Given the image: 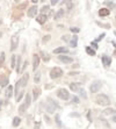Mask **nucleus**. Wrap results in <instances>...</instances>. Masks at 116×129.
<instances>
[{
  "label": "nucleus",
  "mask_w": 116,
  "mask_h": 129,
  "mask_svg": "<svg viewBox=\"0 0 116 129\" xmlns=\"http://www.w3.org/2000/svg\"><path fill=\"white\" fill-rule=\"evenodd\" d=\"M70 88L73 92H79V90L81 88V84H71L70 85Z\"/></svg>",
  "instance_id": "16"
},
{
  "label": "nucleus",
  "mask_w": 116,
  "mask_h": 129,
  "mask_svg": "<svg viewBox=\"0 0 116 129\" xmlns=\"http://www.w3.org/2000/svg\"><path fill=\"white\" fill-rule=\"evenodd\" d=\"M58 59H59L60 62H63V63H66V64L73 62L72 57H68V56H65V55H60V56H58Z\"/></svg>",
  "instance_id": "8"
},
{
  "label": "nucleus",
  "mask_w": 116,
  "mask_h": 129,
  "mask_svg": "<svg viewBox=\"0 0 116 129\" xmlns=\"http://www.w3.org/2000/svg\"><path fill=\"white\" fill-rule=\"evenodd\" d=\"M45 106H47V111L49 112V113H54L55 109L56 108H58V104L57 102H55L52 99H50V98H48L47 99V104H45Z\"/></svg>",
  "instance_id": "3"
},
{
  "label": "nucleus",
  "mask_w": 116,
  "mask_h": 129,
  "mask_svg": "<svg viewBox=\"0 0 116 129\" xmlns=\"http://www.w3.org/2000/svg\"><path fill=\"white\" fill-rule=\"evenodd\" d=\"M56 122H57V124H58V127H62V122H60V119H59V115L58 114L56 115Z\"/></svg>",
  "instance_id": "32"
},
{
  "label": "nucleus",
  "mask_w": 116,
  "mask_h": 129,
  "mask_svg": "<svg viewBox=\"0 0 116 129\" xmlns=\"http://www.w3.org/2000/svg\"><path fill=\"white\" fill-rule=\"evenodd\" d=\"M49 39H50V36H45L44 39H43V42H45V41H48Z\"/></svg>",
  "instance_id": "41"
},
{
  "label": "nucleus",
  "mask_w": 116,
  "mask_h": 129,
  "mask_svg": "<svg viewBox=\"0 0 116 129\" xmlns=\"http://www.w3.org/2000/svg\"><path fill=\"white\" fill-rule=\"evenodd\" d=\"M62 40H63V41H67V40H68V37H67V36H63V37H62Z\"/></svg>",
  "instance_id": "39"
},
{
  "label": "nucleus",
  "mask_w": 116,
  "mask_h": 129,
  "mask_svg": "<svg viewBox=\"0 0 116 129\" xmlns=\"http://www.w3.org/2000/svg\"><path fill=\"white\" fill-rule=\"evenodd\" d=\"M42 57H43V60H44V62H49V60H50V55H48V54L42 52Z\"/></svg>",
  "instance_id": "25"
},
{
  "label": "nucleus",
  "mask_w": 116,
  "mask_h": 129,
  "mask_svg": "<svg viewBox=\"0 0 116 129\" xmlns=\"http://www.w3.org/2000/svg\"><path fill=\"white\" fill-rule=\"evenodd\" d=\"M47 21V16H45V15H38V16H37V22H38V23H41V24H43L44 23V22Z\"/></svg>",
  "instance_id": "18"
},
{
  "label": "nucleus",
  "mask_w": 116,
  "mask_h": 129,
  "mask_svg": "<svg viewBox=\"0 0 116 129\" xmlns=\"http://www.w3.org/2000/svg\"><path fill=\"white\" fill-rule=\"evenodd\" d=\"M73 101H74V102H79V99H78L77 96H73Z\"/></svg>",
  "instance_id": "42"
},
{
  "label": "nucleus",
  "mask_w": 116,
  "mask_h": 129,
  "mask_svg": "<svg viewBox=\"0 0 116 129\" xmlns=\"http://www.w3.org/2000/svg\"><path fill=\"white\" fill-rule=\"evenodd\" d=\"M106 4H107V5H109V6H111V7L114 6V3H111V1H106Z\"/></svg>",
  "instance_id": "38"
},
{
  "label": "nucleus",
  "mask_w": 116,
  "mask_h": 129,
  "mask_svg": "<svg viewBox=\"0 0 116 129\" xmlns=\"http://www.w3.org/2000/svg\"><path fill=\"white\" fill-rule=\"evenodd\" d=\"M26 107H27L26 105H21L20 106V113H24V111H26Z\"/></svg>",
  "instance_id": "33"
},
{
  "label": "nucleus",
  "mask_w": 116,
  "mask_h": 129,
  "mask_svg": "<svg viewBox=\"0 0 116 129\" xmlns=\"http://www.w3.org/2000/svg\"><path fill=\"white\" fill-rule=\"evenodd\" d=\"M78 93H80V95L83 96V98H85V99L87 98V94H86V92H85V90H84L83 87H81L80 90H79V92H78Z\"/></svg>",
  "instance_id": "26"
},
{
  "label": "nucleus",
  "mask_w": 116,
  "mask_h": 129,
  "mask_svg": "<svg viewBox=\"0 0 116 129\" xmlns=\"http://www.w3.org/2000/svg\"><path fill=\"white\" fill-rule=\"evenodd\" d=\"M20 123H21V119L19 116H16V117H14V119H13V126H14V127H18Z\"/></svg>",
  "instance_id": "22"
},
{
  "label": "nucleus",
  "mask_w": 116,
  "mask_h": 129,
  "mask_svg": "<svg viewBox=\"0 0 116 129\" xmlns=\"http://www.w3.org/2000/svg\"><path fill=\"white\" fill-rule=\"evenodd\" d=\"M111 120H113V121H114V122H116V114H115V115H114V116H113V117H111Z\"/></svg>",
  "instance_id": "43"
},
{
  "label": "nucleus",
  "mask_w": 116,
  "mask_h": 129,
  "mask_svg": "<svg viewBox=\"0 0 116 129\" xmlns=\"http://www.w3.org/2000/svg\"><path fill=\"white\" fill-rule=\"evenodd\" d=\"M49 11H50V8H49V6H44V7H43V8L41 9L42 15H45V13H48Z\"/></svg>",
  "instance_id": "27"
},
{
  "label": "nucleus",
  "mask_w": 116,
  "mask_h": 129,
  "mask_svg": "<svg viewBox=\"0 0 116 129\" xmlns=\"http://www.w3.org/2000/svg\"><path fill=\"white\" fill-rule=\"evenodd\" d=\"M102 87V83L100 80H96V81H93V84L91 85V92L92 93H95V92H98V91H100V88Z\"/></svg>",
  "instance_id": "6"
},
{
  "label": "nucleus",
  "mask_w": 116,
  "mask_h": 129,
  "mask_svg": "<svg viewBox=\"0 0 116 129\" xmlns=\"http://www.w3.org/2000/svg\"><path fill=\"white\" fill-rule=\"evenodd\" d=\"M86 52L89 55V56H95V50L92 49L91 47H86Z\"/></svg>",
  "instance_id": "21"
},
{
  "label": "nucleus",
  "mask_w": 116,
  "mask_h": 129,
  "mask_svg": "<svg viewBox=\"0 0 116 129\" xmlns=\"http://www.w3.org/2000/svg\"><path fill=\"white\" fill-rule=\"evenodd\" d=\"M4 62H5V52H1V55H0V65H3Z\"/></svg>",
  "instance_id": "30"
},
{
  "label": "nucleus",
  "mask_w": 116,
  "mask_h": 129,
  "mask_svg": "<svg viewBox=\"0 0 116 129\" xmlns=\"http://www.w3.org/2000/svg\"><path fill=\"white\" fill-rule=\"evenodd\" d=\"M27 64H28V60H24V62H23V65H22V68H21V72L24 71V69H26V66H27Z\"/></svg>",
  "instance_id": "34"
},
{
  "label": "nucleus",
  "mask_w": 116,
  "mask_h": 129,
  "mask_svg": "<svg viewBox=\"0 0 116 129\" xmlns=\"http://www.w3.org/2000/svg\"><path fill=\"white\" fill-rule=\"evenodd\" d=\"M63 15H64V9H59V11L56 13V15H55V19H56V20H59V19L63 18Z\"/></svg>",
  "instance_id": "20"
},
{
  "label": "nucleus",
  "mask_w": 116,
  "mask_h": 129,
  "mask_svg": "<svg viewBox=\"0 0 116 129\" xmlns=\"http://www.w3.org/2000/svg\"><path fill=\"white\" fill-rule=\"evenodd\" d=\"M95 100H96V104H99V105H101V106H107L110 104L109 98L106 94H99Z\"/></svg>",
  "instance_id": "2"
},
{
  "label": "nucleus",
  "mask_w": 116,
  "mask_h": 129,
  "mask_svg": "<svg viewBox=\"0 0 116 129\" xmlns=\"http://www.w3.org/2000/svg\"><path fill=\"white\" fill-rule=\"evenodd\" d=\"M99 15H100V16H107V15H109V9L101 8L99 11Z\"/></svg>",
  "instance_id": "17"
},
{
  "label": "nucleus",
  "mask_w": 116,
  "mask_h": 129,
  "mask_svg": "<svg viewBox=\"0 0 116 129\" xmlns=\"http://www.w3.org/2000/svg\"><path fill=\"white\" fill-rule=\"evenodd\" d=\"M66 6H67V9H72L73 8V3H71V1H66Z\"/></svg>",
  "instance_id": "31"
},
{
  "label": "nucleus",
  "mask_w": 116,
  "mask_h": 129,
  "mask_svg": "<svg viewBox=\"0 0 116 129\" xmlns=\"http://www.w3.org/2000/svg\"><path fill=\"white\" fill-rule=\"evenodd\" d=\"M62 75H63V70L60 69V68H58V66L54 68V69L51 70V72H50V77H51L52 79L59 78V77H60Z\"/></svg>",
  "instance_id": "4"
},
{
  "label": "nucleus",
  "mask_w": 116,
  "mask_h": 129,
  "mask_svg": "<svg viewBox=\"0 0 116 129\" xmlns=\"http://www.w3.org/2000/svg\"><path fill=\"white\" fill-rule=\"evenodd\" d=\"M11 43H12V45H11V50L14 51L15 49L18 48V44H19V36H18V35H13L12 37H11Z\"/></svg>",
  "instance_id": "7"
},
{
  "label": "nucleus",
  "mask_w": 116,
  "mask_h": 129,
  "mask_svg": "<svg viewBox=\"0 0 116 129\" xmlns=\"http://www.w3.org/2000/svg\"><path fill=\"white\" fill-rule=\"evenodd\" d=\"M15 59H16V56L13 55L12 58H11V66H12V68H15Z\"/></svg>",
  "instance_id": "28"
},
{
  "label": "nucleus",
  "mask_w": 116,
  "mask_h": 129,
  "mask_svg": "<svg viewBox=\"0 0 116 129\" xmlns=\"http://www.w3.org/2000/svg\"><path fill=\"white\" fill-rule=\"evenodd\" d=\"M37 14V6H31L28 9V16L29 18H34Z\"/></svg>",
  "instance_id": "10"
},
{
  "label": "nucleus",
  "mask_w": 116,
  "mask_h": 129,
  "mask_svg": "<svg viewBox=\"0 0 116 129\" xmlns=\"http://www.w3.org/2000/svg\"><path fill=\"white\" fill-rule=\"evenodd\" d=\"M104 36H106V34H101V35H100V36L98 37V39H96V41H100V40H102V39L104 37Z\"/></svg>",
  "instance_id": "37"
},
{
  "label": "nucleus",
  "mask_w": 116,
  "mask_h": 129,
  "mask_svg": "<svg viewBox=\"0 0 116 129\" xmlns=\"http://www.w3.org/2000/svg\"><path fill=\"white\" fill-rule=\"evenodd\" d=\"M70 30H71L72 33H78V31H79V28H74V27H71V28H70Z\"/></svg>",
  "instance_id": "35"
},
{
  "label": "nucleus",
  "mask_w": 116,
  "mask_h": 129,
  "mask_svg": "<svg viewBox=\"0 0 116 129\" xmlns=\"http://www.w3.org/2000/svg\"><path fill=\"white\" fill-rule=\"evenodd\" d=\"M57 3H58V1H57V0H52V1H51V5H52V6H54V5H56Z\"/></svg>",
  "instance_id": "40"
},
{
  "label": "nucleus",
  "mask_w": 116,
  "mask_h": 129,
  "mask_svg": "<svg viewBox=\"0 0 116 129\" xmlns=\"http://www.w3.org/2000/svg\"><path fill=\"white\" fill-rule=\"evenodd\" d=\"M13 86H7V88H6V91H5V96H6L7 99H11L12 98V95H13Z\"/></svg>",
  "instance_id": "12"
},
{
  "label": "nucleus",
  "mask_w": 116,
  "mask_h": 129,
  "mask_svg": "<svg viewBox=\"0 0 116 129\" xmlns=\"http://www.w3.org/2000/svg\"><path fill=\"white\" fill-rule=\"evenodd\" d=\"M64 52H68V49L65 47H60V48H57L54 50V54H64Z\"/></svg>",
  "instance_id": "14"
},
{
  "label": "nucleus",
  "mask_w": 116,
  "mask_h": 129,
  "mask_svg": "<svg viewBox=\"0 0 116 129\" xmlns=\"http://www.w3.org/2000/svg\"><path fill=\"white\" fill-rule=\"evenodd\" d=\"M115 35H116V31H115Z\"/></svg>",
  "instance_id": "46"
},
{
  "label": "nucleus",
  "mask_w": 116,
  "mask_h": 129,
  "mask_svg": "<svg viewBox=\"0 0 116 129\" xmlns=\"http://www.w3.org/2000/svg\"><path fill=\"white\" fill-rule=\"evenodd\" d=\"M101 60L104 66H109L110 64H111V58H110L109 56H107V55H103L101 57Z\"/></svg>",
  "instance_id": "11"
},
{
  "label": "nucleus",
  "mask_w": 116,
  "mask_h": 129,
  "mask_svg": "<svg viewBox=\"0 0 116 129\" xmlns=\"http://www.w3.org/2000/svg\"><path fill=\"white\" fill-rule=\"evenodd\" d=\"M30 104H31V99H30V95L28 93V94H26V102H24V105L27 106V107H29Z\"/></svg>",
  "instance_id": "24"
},
{
  "label": "nucleus",
  "mask_w": 116,
  "mask_h": 129,
  "mask_svg": "<svg viewBox=\"0 0 116 129\" xmlns=\"http://www.w3.org/2000/svg\"><path fill=\"white\" fill-rule=\"evenodd\" d=\"M1 104H3V101H1V99H0V107H1Z\"/></svg>",
  "instance_id": "44"
},
{
  "label": "nucleus",
  "mask_w": 116,
  "mask_h": 129,
  "mask_svg": "<svg viewBox=\"0 0 116 129\" xmlns=\"http://www.w3.org/2000/svg\"><path fill=\"white\" fill-rule=\"evenodd\" d=\"M34 81H35L36 84H38L40 81H41V72L37 71L35 73V76H34Z\"/></svg>",
  "instance_id": "19"
},
{
  "label": "nucleus",
  "mask_w": 116,
  "mask_h": 129,
  "mask_svg": "<svg viewBox=\"0 0 116 129\" xmlns=\"http://www.w3.org/2000/svg\"><path fill=\"white\" fill-rule=\"evenodd\" d=\"M91 44H92V47H94V50H96V49L99 48V47H98V44H96V42H92V43H91Z\"/></svg>",
  "instance_id": "36"
},
{
  "label": "nucleus",
  "mask_w": 116,
  "mask_h": 129,
  "mask_svg": "<svg viewBox=\"0 0 116 129\" xmlns=\"http://www.w3.org/2000/svg\"><path fill=\"white\" fill-rule=\"evenodd\" d=\"M0 37H1V33H0Z\"/></svg>",
  "instance_id": "45"
},
{
  "label": "nucleus",
  "mask_w": 116,
  "mask_h": 129,
  "mask_svg": "<svg viewBox=\"0 0 116 129\" xmlns=\"http://www.w3.org/2000/svg\"><path fill=\"white\" fill-rule=\"evenodd\" d=\"M34 100H37V98L40 96V94H41V91L38 90V88H34Z\"/></svg>",
  "instance_id": "23"
},
{
  "label": "nucleus",
  "mask_w": 116,
  "mask_h": 129,
  "mask_svg": "<svg viewBox=\"0 0 116 129\" xmlns=\"http://www.w3.org/2000/svg\"><path fill=\"white\" fill-rule=\"evenodd\" d=\"M0 24H1V22H0Z\"/></svg>",
  "instance_id": "47"
},
{
  "label": "nucleus",
  "mask_w": 116,
  "mask_h": 129,
  "mask_svg": "<svg viewBox=\"0 0 116 129\" xmlns=\"http://www.w3.org/2000/svg\"><path fill=\"white\" fill-rule=\"evenodd\" d=\"M70 45H71L72 48H75L78 45V36L77 35H73L72 36L71 41H70Z\"/></svg>",
  "instance_id": "13"
},
{
  "label": "nucleus",
  "mask_w": 116,
  "mask_h": 129,
  "mask_svg": "<svg viewBox=\"0 0 116 129\" xmlns=\"http://www.w3.org/2000/svg\"><path fill=\"white\" fill-rule=\"evenodd\" d=\"M20 62H21V57H20V56H19V58H18V65H16V71H18V73H19V72H21Z\"/></svg>",
  "instance_id": "29"
},
{
  "label": "nucleus",
  "mask_w": 116,
  "mask_h": 129,
  "mask_svg": "<svg viewBox=\"0 0 116 129\" xmlns=\"http://www.w3.org/2000/svg\"><path fill=\"white\" fill-rule=\"evenodd\" d=\"M8 85V79L5 76H0V86H7Z\"/></svg>",
  "instance_id": "15"
},
{
  "label": "nucleus",
  "mask_w": 116,
  "mask_h": 129,
  "mask_svg": "<svg viewBox=\"0 0 116 129\" xmlns=\"http://www.w3.org/2000/svg\"><path fill=\"white\" fill-rule=\"evenodd\" d=\"M57 95L62 100H68V98H70V93H68V91L66 90V88H60V90H58L57 91Z\"/></svg>",
  "instance_id": "5"
},
{
  "label": "nucleus",
  "mask_w": 116,
  "mask_h": 129,
  "mask_svg": "<svg viewBox=\"0 0 116 129\" xmlns=\"http://www.w3.org/2000/svg\"><path fill=\"white\" fill-rule=\"evenodd\" d=\"M28 79H29V75H28V73H24V75L21 77L20 80L16 83V85H15V95L16 96L22 92V90H20V88H22V87H24L26 85H27Z\"/></svg>",
  "instance_id": "1"
},
{
  "label": "nucleus",
  "mask_w": 116,
  "mask_h": 129,
  "mask_svg": "<svg viewBox=\"0 0 116 129\" xmlns=\"http://www.w3.org/2000/svg\"><path fill=\"white\" fill-rule=\"evenodd\" d=\"M38 64H40V56L35 54V55H34V57H33V70H34V71H36V70H37Z\"/></svg>",
  "instance_id": "9"
}]
</instances>
